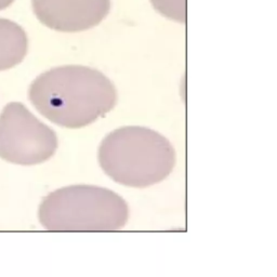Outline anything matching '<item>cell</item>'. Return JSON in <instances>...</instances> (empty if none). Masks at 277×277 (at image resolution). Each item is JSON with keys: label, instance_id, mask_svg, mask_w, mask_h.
Masks as SVG:
<instances>
[{"label": "cell", "instance_id": "3", "mask_svg": "<svg viewBox=\"0 0 277 277\" xmlns=\"http://www.w3.org/2000/svg\"><path fill=\"white\" fill-rule=\"evenodd\" d=\"M129 207L118 194L94 185H72L49 194L39 207L48 231L112 232L126 225Z\"/></svg>", "mask_w": 277, "mask_h": 277}, {"label": "cell", "instance_id": "1", "mask_svg": "<svg viewBox=\"0 0 277 277\" xmlns=\"http://www.w3.org/2000/svg\"><path fill=\"white\" fill-rule=\"evenodd\" d=\"M30 102L57 126L78 129L113 109L117 92L103 73L81 65H65L38 76L30 85Z\"/></svg>", "mask_w": 277, "mask_h": 277}, {"label": "cell", "instance_id": "2", "mask_svg": "<svg viewBox=\"0 0 277 277\" xmlns=\"http://www.w3.org/2000/svg\"><path fill=\"white\" fill-rule=\"evenodd\" d=\"M99 162L115 182L147 187L164 181L175 165L172 144L144 127H124L110 132L99 148Z\"/></svg>", "mask_w": 277, "mask_h": 277}, {"label": "cell", "instance_id": "7", "mask_svg": "<svg viewBox=\"0 0 277 277\" xmlns=\"http://www.w3.org/2000/svg\"><path fill=\"white\" fill-rule=\"evenodd\" d=\"M151 2L167 19L183 24L186 22V0H151Z\"/></svg>", "mask_w": 277, "mask_h": 277}, {"label": "cell", "instance_id": "8", "mask_svg": "<svg viewBox=\"0 0 277 277\" xmlns=\"http://www.w3.org/2000/svg\"><path fill=\"white\" fill-rule=\"evenodd\" d=\"M14 2V0H0V10H3V9L10 7L12 3Z\"/></svg>", "mask_w": 277, "mask_h": 277}, {"label": "cell", "instance_id": "5", "mask_svg": "<svg viewBox=\"0 0 277 277\" xmlns=\"http://www.w3.org/2000/svg\"><path fill=\"white\" fill-rule=\"evenodd\" d=\"M37 19L51 29L76 32L99 25L110 10V0H32Z\"/></svg>", "mask_w": 277, "mask_h": 277}, {"label": "cell", "instance_id": "6", "mask_svg": "<svg viewBox=\"0 0 277 277\" xmlns=\"http://www.w3.org/2000/svg\"><path fill=\"white\" fill-rule=\"evenodd\" d=\"M28 49L25 30L17 23L0 17V72L23 61Z\"/></svg>", "mask_w": 277, "mask_h": 277}, {"label": "cell", "instance_id": "4", "mask_svg": "<svg viewBox=\"0 0 277 277\" xmlns=\"http://www.w3.org/2000/svg\"><path fill=\"white\" fill-rule=\"evenodd\" d=\"M57 148L55 132L21 103H10L0 115V157L32 166L46 162Z\"/></svg>", "mask_w": 277, "mask_h": 277}]
</instances>
